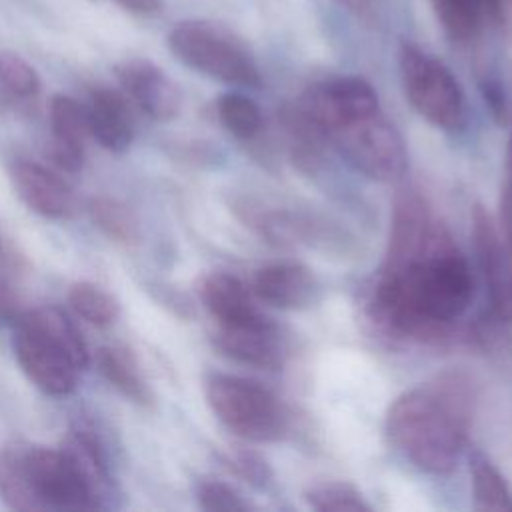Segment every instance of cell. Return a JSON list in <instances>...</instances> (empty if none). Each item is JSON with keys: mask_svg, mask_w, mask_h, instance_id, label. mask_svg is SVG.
<instances>
[{"mask_svg": "<svg viewBox=\"0 0 512 512\" xmlns=\"http://www.w3.org/2000/svg\"><path fill=\"white\" fill-rule=\"evenodd\" d=\"M466 258L438 226L424 250L396 264H382L370 294V314L404 338H440L472 300Z\"/></svg>", "mask_w": 512, "mask_h": 512, "instance_id": "cell-1", "label": "cell"}, {"mask_svg": "<svg viewBox=\"0 0 512 512\" xmlns=\"http://www.w3.org/2000/svg\"><path fill=\"white\" fill-rule=\"evenodd\" d=\"M472 392L460 374L402 392L386 412L390 444L424 472L450 474L466 446Z\"/></svg>", "mask_w": 512, "mask_h": 512, "instance_id": "cell-2", "label": "cell"}, {"mask_svg": "<svg viewBox=\"0 0 512 512\" xmlns=\"http://www.w3.org/2000/svg\"><path fill=\"white\" fill-rule=\"evenodd\" d=\"M0 500L18 512L100 510L62 446L10 444L0 448Z\"/></svg>", "mask_w": 512, "mask_h": 512, "instance_id": "cell-3", "label": "cell"}, {"mask_svg": "<svg viewBox=\"0 0 512 512\" xmlns=\"http://www.w3.org/2000/svg\"><path fill=\"white\" fill-rule=\"evenodd\" d=\"M14 356L26 378L44 394L68 396L90 364L88 346L58 306L26 310L14 320Z\"/></svg>", "mask_w": 512, "mask_h": 512, "instance_id": "cell-4", "label": "cell"}, {"mask_svg": "<svg viewBox=\"0 0 512 512\" xmlns=\"http://www.w3.org/2000/svg\"><path fill=\"white\" fill-rule=\"evenodd\" d=\"M168 48L184 66L212 80L242 88L260 86L252 50L224 26L206 20L178 22L168 34Z\"/></svg>", "mask_w": 512, "mask_h": 512, "instance_id": "cell-5", "label": "cell"}, {"mask_svg": "<svg viewBox=\"0 0 512 512\" xmlns=\"http://www.w3.org/2000/svg\"><path fill=\"white\" fill-rule=\"evenodd\" d=\"M204 392L214 416L248 442H274L288 430V414L282 402L250 378L210 374Z\"/></svg>", "mask_w": 512, "mask_h": 512, "instance_id": "cell-6", "label": "cell"}, {"mask_svg": "<svg viewBox=\"0 0 512 512\" xmlns=\"http://www.w3.org/2000/svg\"><path fill=\"white\" fill-rule=\"evenodd\" d=\"M398 70L406 100L424 120L446 132L462 128L466 120L464 92L442 60L404 42L398 52Z\"/></svg>", "mask_w": 512, "mask_h": 512, "instance_id": "cell-7", "label": "cell"}, {"mask_svg": "<svg viewBox=\"0 0 512 512\" xmlns=\"http://www.w3.org/2000/svg\"><path fill=\"white\" fill-rule=\"evenodd\" d=\"M380 112L378 94L360 76H332L312 84L290 112L316 138H326L334 130L360 118Z\"/></svg>", "mask_w": 512, "mask_h": 512, "instance_id": "cell-8", "label": "cell"}, {"mask_svg": "<svg viewBox=\"0 0 512 512\" xmlns=\"http://www.w3.org/2000/svg\"><path fill=\"white\" fill-rule=\"evenodd\" d=\"M326 138L348 164L374 180L392 182L406 172L408 154L404 140L382 112L346 124Z\"/></svg>", "mask_w": 512, "mask_h": 512, "instance_id": "cell-9", "label": "cell"}, {"mask_svg": "<svg viewBox=\"0 0 512 512\" xmlns=\"http://www.w3.org/2000/svg\"><path fill=\"white\" fill-rule=\"evenodd\" d=\"M472 242L490 308L500 322L512 324V250L480 204L472 208Z\"/></svg>", "mask_w": 512, "mask_h": 512, "instance_id": "cell-10", "label": "cell"}, {"mask_svg": "<svg viewBox=\"0 0 512 512\" xmlns=\"http://www.w3.org/2000/svg\"><path fill=\"white\" fill-rule=\"evenodd\" d=\"M114 74L122 86L124 96L134 102L148 118L166 122L180 112V88L154 62L144 58H130L116 64Z\"/></svg>", "mask_w": 512, "mask_h": 512, "instance_id": "cell-11", "label": "cell"}, {"mask_svg": "<svg viewBox=\"0 0 512 512\" xmlns=\"http://www.w3.org/2000/svg\"><path fill=\"white\" fill-rule=\"evenodd\" d=\"M198 296L218 326H244L268 320L252 288L230 272H210L198 284Z\"/></svg>", "mask_w": 512, "mask_h": 512, "instance_id": "cell-12", "label": "cell"}, {"mask_svg": "<svg viewBox=\"0 0 512 512\" xmlns=\"http://www.w3.org/2000/svg\"><path fill=\"white\" fill-rule=\"evenodd\" d=\"M10 178L18 198L36 214L44 218H68L74 212V192L52 170L18 160L10 170Z\"/></svg>", "mask_w": 512, "mask_h": 512, "instance_id": "cell-13", "label": "cell"}, {"mask_svg": "<svg viewBox=\"0 0 512 512\" xmlns=\"http://www.w3.org/2000/svg\"><path fill=\"white\" fill-rule=\"evenodd\" d=\"M216 348L246 366L276 370L284 362V344L272 320L244 326H218Z\"/></svg>", "mask_w": 512, "mask_h": 512, "instance_id": "cell-14", "label": "cell"}, {"mask_svg": "<svg viewBox=\"0 0 512 512\" xmlns=\"http://www.w3.org/2000/svg\"><path fill=\"white\" fill-rule=\"evenodd\" d=\"M252 292L260 302L268 306L300 310L314 302L318 282L304 264L282 260L256 270Z\"/></svg>", "mask_w": 512, "mask_h": 512, "instance_id": "cell-15", "label": "cell"}, {"mask_svg": "<svg viewBox=\"0 0 512 512\" xmlns=\"http://www.w3.org/2000/svg\"><path fill=\"white\" fill-rule=\"evenodd\" d=\"M86 122L90 136L108 152H124L134 138V122L124 92L114 88H94L90 92Z\"/></svg>", "mask_w": 512, "mask_h": 512, "instance_id": "cell-16", "label": "cell"}, {"mask_svg": "<svg viewBox=\"0 0 512 512\" xmlns=\"http://www.w3.org/2000/svg\"><path fill=\"white\" fill-rule=\"evenodd\" d=\"M48 118L52 160L66 172H78L84 162V140L90 136L84 106L66 94H56L50 100Z\"/></svg>", "mask_w": 512, "mask_h": 512, "instance_id": "cell-17", "label": "cell"}, {"mask_svg": "<svg viewBox=\"0 0 512 512\" xmlns=\"http://www.w3.org/2000/svg\"><path fill=\"white\" fill-rule=\"evenodd\" d=\"M62 448L78 468L84 482L88 484L98 508H106L114 492V486L108 456L98 434L86 424H76L66 434Z\"/></svg>", "mask_w": 512, "mask_h": 512, "instance_id": "cell-18", "label": "cell"}, {"mask_svg": "<svg viewBox=\"0 0 512 512\" xmlns=\"http://www.w3.org/2000/svg\"><path fill=\"white\" fill-rule=\"evenodd\" d=\"M96 366L106 382L130 402L140 406H148L152 402V392L130 350L120 346H102L96 352Z\"/></svg>", "mask_w": 512, "mask_h": 512, "instance_id": "cell-19", "label": "cell"}, {"mask_svg": "<svg viewBox=\"0 0 512 512\" xmlns=\"http://www.w3.org/2000/svg\"><path fill=\"white\" fill-rule=\"evenodd\" d=\"M468 470L476 508L512 512V492L500 470L484 452L472 450L468 454Z\"/></svg>", "mask_w": 512, "mask_h": 512, "instance_id": "cell-20", "label": "cell"}, {"mask_svg": "<svg viewBox=\"0 0 512 512\" xmlns=\"http://www.w3.org/2000/svg\"><path fill=\"white\" fill-rule=\"evenodd\" d=\"M88 216L92 224L114 242L134 244L140 238V226L134 210L118 198L94 196L88 202Z\"/></svg>", "mask_w": 512, "mask_h": 512, "instance_id": "cell-21", "label": "cell"}, {"mask_svg": "<svg viewBox=\"0 0 512 512\" xmlns=\"http://www.w3.org/2000/svg\"><path fill=\"white\" fill-rule=\"evenodd\" d=\"M220 124L238 140H252L260 134L264 118L260 106L242 92H226L216 102Z\"/></svg>", "mask_w": 512, "mask_h": 512, "instance_id": "cell-22", "label": "cell"}, {"mask_svg": "<svg viewBox=\"0 0 512 512\" xmlns=\"http://www.w3.org/2000/svg\"><path fill=\"white\" fill-rule=\"evenodd\" d=\"M70 308L92 326H110L120 314L116 298L94 282H76L68 290Z\"/></svg>", "mask_w": 512, "mask_h": 512, "instance_id": "cell-23", "label": "cell"}, {"mask_svg": "<svg viewBox=\"0 0 512 512\" xmlns=\"http://www.w3.org/2000/svg\"><path fill=\"white\" fill-rule=\"evenodd\" d=\"M434 14L444 32L454 42H470L482 22V10L478 0H430Z\"/></svg>", "mask_w": 512, "mask_h": 512, "instance_id": "cell-24", "label": "cell"}, {"mask_svg": "<svg viewBox=\"0 0 512 512\" xmlns=\"http://www.w3.org/2000/svg\"><path fill=\"white\" fill-rule=\"evenodd\" d=\"M304 500L318 512H366L370 504L346 482H320L304 492Z\"/></svg>", "mask_w": 512, "mask_h": 512, "instance_id": "cell-25", "label": "cell"}, {"mask_svg": "<svg viewBox=\"0 0 512 512\" xmlns=\"http://www.w3.org/2000/svg\"><path fill=\"white\" fill-rule=\"evenodd\" d=\"M0 84L18 98H30L40 90L38 72L16 52H0Z\"/></svg>", "mask_w": 512, "mask_h": 512, "instance_id": "cell-26", "label": "cell"}, {"mask_svg": "<svg viewBox=\"0 0 512 512\" xmlns=\"http://www.w3.org/2000/svg\"><path fill=\"white\" fill-rule=\"evenodd\" d=\"M196 500L198 506L208 512L248 510V502L242 498V494L220 480H200L196 484Z\"/></svg>", "mask_w": 512, "mask_h": 512, "instance_id": "cell-27", "label": "cell"}, {"mask_svg": "<svg viewBox=\"0 0 512 512\" xmlns=\"http://www.w3.org/2000/svg\"><path fill=\"white\" fill-rule=\"evenodd\" d=\"M224 462L228 464L230 470H234L240 478L250 482L252 486H266L268 480L272 478V470L268 462L254 450L248 448H238L230 452Z\"/></svg>", "mask_w": 512, "mask_h": 512, "instance_id": "cell-28", "label": "cell"}, {"mask_svg": "<svg viewBox=\"0 0 512 512\" xmlns=\"http://www.w3.org/2000/svg\"><path fill=\"white\" fill-rule=\"evenodd\" d=\"M478 4L482 16L492 20V24L512 44V0H478Z\"/></svg>", "mask_w": 512, "mask_h": 512, "instance_id": "cell-29", "label": "cell"}, {"mask_svg": "<svg viewBox=\"0 0 512 512\" xmlns=\"http://www.w3.org/2000/svg\"><path fill=\"white\" fill-rule=\"evenodd\" d=\"M502 224H504V240L512 250V132L508 140V182L502 190Z\"/></svg>", "mask_w": 512, "mask_h": 512, "instance_id": "cell-30", "label": "cell"}, {"mask_svg": "<svg viewBox=\"0 0 512 512\" xmlns=\"http://www.w3.org/2000/svg\"><path fill=\"white\" fill-rule=\"evenodd\" d=\"M114 2L136 14H154L162 6V0H114Z\"/></svg>", "mask_w": 512, "mask_h": 512, "instance_id": "cell-31", "label": "cell"}, {"mask_svg": "<svg viewBox=\"0 0 512 512\" xmlns=\"http://www.w3.org/2000/svg\"><path fill=\"white\" fill-rule=\"evenodd\" d=\"M336 2L358 18H368L372 12V0H336Z\"/></svg>", "mask_w": 512, "mask_h": 512, "instance_id": "cell-32", "label": "cell"}, {"mask_svg": "<svg viewBox=\"0 0 512 512\" xmlns=\"http://www.w3.org/2000/svg\"><path fill=\"white\" fill-rule=\"evenodd\" d=\"M14 314V304H12V296L8 292V288H4L0 284V324L4 320H10Z\"/></svg>", "mask_w": 512, "mask_h": 512, "instance_id": "cell-33", "label": "cell"}]
</instances>
